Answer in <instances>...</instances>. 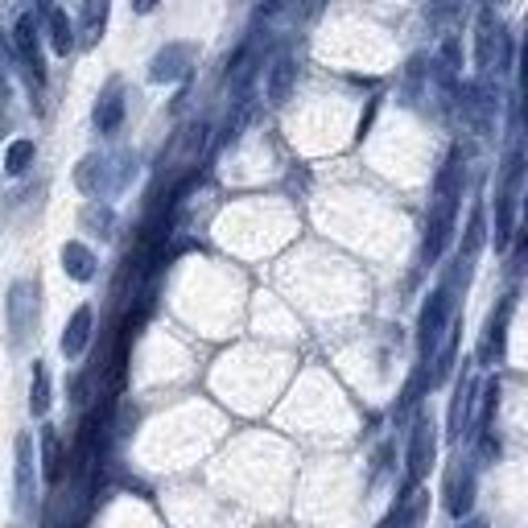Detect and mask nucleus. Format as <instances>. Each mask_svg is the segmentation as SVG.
<instances>
[{"mask_svg": "<svg viewBox=\"0 0 528 528\" xmlns=\"http://www.w3.org/2000/svg\"><path fill=\"white\" fill-rule=\"evenodd\" d=\"M458 194H463V186L433 190L430 219H425V240H421V264H438L442 252H446L450 235H454V219H458Z\"/></svg>", "mask_w": 528, "mask_h": 528, "instance_id": "obj_1", "label": "nucleus"}, {"mask_svg": "<svg viewBox=\"0 0 528 528\" xmlns=\"http://www.w3.org/2000/svg\"><path fill=\"white\" fill-rule=\"evenodd\" d=\"M454 318V294L450 285H438L425 302H421V314H417V351H421V364H430L438 343L446 339V326Z\"/></svg>", "mask_w": 528, "mask_h": 528, "instance_id": "obj_2", "label": "nucleus"}, {"mask_svg": "<svg viewBox=\"0 0 528 528\" xmlns=\"http://www.w3.org/2000/svg\"><path fill=\"white\" fill-rule=\"evenodd\" d=\"M433 446H438V433H433V421L430 417H417L409 430V446H404V492L401 495H413L417 483L430 474L433 466Z\"/></svg>", "mask_w": 528, "mask_h": 528, "instance_id": "obj_3", "label": "nucleus"}, {"mask_svg": "<svg viewBox=\"0 0 528 528\" xmlns=\"http://www.w3.org/2000/svg\"><path fill=\"white\" fill-rule=\"evenodd\" d=\"M512 314H516V289H512V294H503L500 305L492 310V318H487L483 343H479V364H483V367H492L495 359H503V343H508Z\"/></svg>", "mask_w": 528, "mask_h": 528, "instance_id": "obj_4", "label": "nucleus"}, {"mask_svg": "<svg viewBox=\"0 0 528 528\" xmlns=\"http://www.w3.org/2000/svg\"><path fill=\"white\" fill-rule=\"evenodd\" d=\"M34 318H37V285L34 281H17L9 289V334H13V347L29 339L34 331Z\"/></svg>", "mask_w": 528, "mask_h": 528, "instance_id": "obj_5", "label": "nucleus"}, {"mask_svg": "<svg viewBox=\"0 0 528 528\" xmlns=\"http://www.w3.org/2000/svg\"><path fill=\"white\" fill-rule=\"evenodd\" d=\"M13 45H17L21 66L29 71V79L42 87L45 83V63H42V45H37V17L34 13H21L17 25H13Z\"/></svg>", "mask_w": 528, "mask_h": 528, "instance_id": "obj_6", "label": "nucleus"}, {"mask_svg": "<svg viewBox=\"0 0 528 528\" xmlns=\"http://www.w3.org/2000/svg\"><path fill=\"white\" fill-rule=\"evenodd\" d=\"M190 63H194V45L170 42L165 50H157V58L149 63V79L153 83H178L190 75Z\"/></svg>", "mask_w": 528, "mask_h": 528, "instance_id": "obj_7", "label": "nucleus"}, {"mask_svg": "<svg viewBox=\"0 0 528 528\" xmlns=\"http://www.w3.org/2000/svg\"><path fill=\"white\" fill-rule=\"evenodd\" d=\"M446 508H450V516H458V520H466L474 508V471L463 458H458L446 474Z\"/></svg>", "mask_w": 528, "mask_h": 528, "instance_id": "obj_8", "label": "nucleus"}, {"mask_svg": "<svg viewBox=\"0 0 528 528\" xmlns=\"http://www.w3.org/2000/svg\"><path fill=\"white\" fill-rule=\"evenodd\" d=\"M495 104H500V99H495L492 91L483 87V83H466V87H463V116L471 120V128H474V133H479V136H487V133H492Z\"/></svg>", "mask_w": 528, "mask_h": 528, "instance_id": "obj_9", "label": "nucleus"}, {"mask_svg": "<svg viewBox=\"0 0 528 528\" xmlns=\"http://www.w3.org/2000/svg\"><path fill=\"white\" fill-rule=\"evenodd\" d=\"M500 34L503 25L495 21L492 9H479V25H474V66L479 71H492L495 55H500Z\"/></svg>", "mask_w": 528, "mask_h": 528, "instance_id": "obj_10", "label": "nucleus"}, {"mask_svg": "<svg viewBox=\"0 0 528 528\" xmlns=\"http://www.w3.org/2000/svg\"><path fill=\"white\" fill-rule=\"evenodd\" d=\"M13 474H17V512L29 516V508H34V438H29V433H17V463H13Z\"/></svg>", "mask_w": 528, "mask_h": 528, "instance_id": "obj_11", "label": "nucleus"}, {"mask_svg": "<svg viewBox=\"0 0 528 528\" xmlns=\"http://www.w3.org/2000/svg\"><path fill=\"white\" fill-rule=\"evenodd\" d=\"M120 125H125V83L112 79L104 87V95L95 99V128L104 136H112V133H120Z\"/></svg>", "mask_w": 528, "mask_h": 528, "instance_id": "obj_12", "label": "nucleus"}, {"mask_svg": "<svg viewBox=\"0 0 528 528\" xmlns=\"http://www.w3.org/2000/svg\"><path fill=\"white\" fill-rule=\"evenodd\" d=\"M63 273H66L71 281H79V285L95 281V273H99L95 252H91L83 240H66V244H63Z\"/></svg>", "mask_w": 528, "mask_h": 528, "instance_id": "obj_13", "label": "nucleus"}, {"mask_svg": "<svg viewBox=\"0 0 528 528\" xmlns=\"http://www.w3.org/2000/svg\"><path fill=\"white\" fill-rule=\"evenodd\" d=\"M91 326H95V314H91V305H79V310L71 314L66 331H63V355H66V359H79L83 351H87Z\"/></svg>", "mask_w": 528, "mask_h": 528, "instance_id": "obj_14", "label": "nucleus"}, {"mask_svg": "<svg viewBox=\"0 0 528 528\" xmlns=\"http://www.w3.org/2000/svg\"><path fill=\"white\" fill-rule=\"evenodd\" d=\"M474 396H479V384L474 380H458V393L454 401H450V438H463V430L471 425V409H474Z\"/></svg>", "mask_w": 528, "mask_h": 528, "instance_id": "obj_15", "label": "nucleus"}, {"mask_svg": "<svg viewBox=\"0 0 528 528\" xmlns=\"http://www.w3.org/2000/svg\"><path fill=\"white\" fill-rule=\"evenodd\" d=\"M487 244V215H483V206H474L471 211V224H466V235H463V256H458V264H463V277L471 273L474 256L483 252Z\"/></svg>", "mask_w": 528, "mask_h": 528, "instance_id": "obj_16", "label": "nucleus"}, {"mask_svg": "<svg viewBox=\"0 0 528 528\" xmlns=\"http://www.w3.org/2000/svg\"><path fill=\"white\" fill-rule=\"evenodd\" d=\"M108 9H112V0H83V29L75 42L95 45L104 37V29H108Z\"/></svg>", "mask_w": 528, "mask_h": 528, "instance_id": "obj_17", "label": "nucleus"}, {"mask_svg": "<svg viewBox=\"0 0 528 528\" xmlns=\"http://www.w3.org/2000/svg\"><path fill=\"white\" fill-rule=\"evenodd\" d=\"M294 83H297V63L289 55H281L277 63L269 66V104H285L289 95H294Z\"/></svg>", "mask_w": 528, "mask_h": 528, "instance_id": "obj_18", "label": "nucleus"}, {"mask_svg": "<svg viewBox=\"0 0 528 528\" xmlns=\"http://www.w3.org/2000/svg\"><path fill=\"white\" fill-rule=\"evenodd\" d=\"M516 194L520 190H500L495 198V248H508V240L516 235Z\"/></svg>", "mask_w": 528, "mask_h": 528, "instance_id": "obj_19", "label": "nucleus"}, {"mask_svg": "<svg viewBox=\"0 0 528 528\" xmlns=\"http://www.w3.org/2000/svg\"><path fill=\"white\" fill-rule=\"evenodd\" d=\"M63 438H58L50 425L42 430V479L50 487H58V479H63Z\"/></svg>", "mask_w": 528, "mask_h": 528, "instance_id": "obj_20", "label": "nucleus"}, {"mask_svg": "<svg viewBox=\"0 0 528 528\" xmlns=\"http://www.w3.org/2000/svg\"><path fill=\"white\" fill-rule=\"evenodd\" d=\"M45 29H50V45H55V55H71L75 50V21L66 17L63 9H50L45 13Z\"/></svg>", "mask_w": 528, "mask_h": 528, "instance_id": "obj_21", "label": "nucleus"}, {"mask_svg": "<svg viewBox=\"0 0 528 528\" xmlns=\"http://www.w3.org/2000/svg\"><path fill=\"white\" fill-rule=\"evenodd\" d=\"M479 413H474V430L479 433H492V421H495V413H500V376L495 380H487L483 388H479Z\"/></svg>", "mask_w": 528, "mask_h": 528, "instance_id": "obj_22", "label": "nucleus"}, {"mask_svg": "<svg viewBox=\"0 0 528 528\" xmlns=\"http://www.w3.org/2000/svg\"><path fill=\"white\" fill-rule=\"evenodd\" d=\"M34 153H37V144L29 141V136H17V141L5 149V174H9V178H21V174L34 165Z\"/></svg>", "mask_w": 528, "mask_h": 528, "instance_id": "obj_23", "label": "nucleus"}, {"mask_svg": "<svg viewBox=\"0 0 528 528\" xmlns=\"http://www.w3.org/2000/svg\"><path fill=\"white\" fill-rule=\"evenodd\" d=\"M29 413L45 417L50 413V372L45 364H34V384H29Z\"/></svg>", "mask_w": 528, "mask_h": 528, "instance_id": "obj_24", "label": "nucleus"}, {"mask_svg": "<svg viewBox=\"0 0 528 528\" xmlns=\"http://www.w3.org/2000/svg\"><path fill=\"white\" fill-rule=\"evenodd\" d=\"M442 58H446V71H458V66H463V45H458V37H446V42H442Z\"/></svg>", "mask_w": 528, "mask_h": 528, "instance_id": "obj_25", "label": "nucleus"}, {"mask_svg": "<svg viewBox=\"0 0 528 528\" xmlns=\"http://www.w3.org/2000/svg\"><path fill=\"white\" fill-rule=\"evenodd\" d=\"M495 458H500V438L479 433V463H495Z\"/></svg>", "mask_w": 528, "mask_h": 528, "instance_id": "obj_26", "label": "nucleus"}, {"mask_svg": "<svg viewBox=\"0 0 528 528\" xmlns=\"http://www.w3.org/2000/svg\"><path fill=\"white\" fill-rule=\"evenodd\" d=\"M376 528H401V503H393V512H388V516L380 520Z\"/></svg>", "mask_w": 528, "mask_h": 528, "instance_id": "obj_27", "label": "nucleus"}, {"mask_svg": "<svg viewBox=\"0 0 528 528\" xmlns=\"http://www.w3.org/2000/svg\"><path fill=\"white\" fill-rule=\"evenodd\" d=\"M157 5H162V0H133V13H141V17H144V13H153Z\"/></svg>", "mask_w": 528, "mask_h": 528, "instance_id": "obj_28", "label": "nucleus"}, {"mask_svg": "<svg viewBox=\"0 0 528 528\" xmlns=\"http://www.w3.org/2000/svg\"><path fill=\"white\" fill-rule=\"evenodd\" d=\"M318 9H323V0H305V5H302V17H314Z\"/></svg>", "mask_w": 528, "mask_h": 528, "instance_id": "obj_29", "label": "nucleus"}, {"mask_svg": "<svg viewBox=\"0 0 528 528\" xmlns=\"http://www.w3.org/2000/svg\"><path fill=\"white\" fill-rule=\"evenodd\" d=\"M458 528H487L483 520H458Z\"/></svg>", "mask_w": 528, "mask_h": 528, "instance_id": "obj_30", "label": "nucleus"}, {"mask_svg": "<svg viewBox=\"0 0 528 528\" xmlns=\"http://www.w3.org/2000/svg\"><path fill=\"white\" fill-rule=\"evenodd\" d=\"M281 5H285V0H264V9H269V13H273V9H281Z\"/></svg>", "mask_w": 528, "mask_h": 528, "instance_id": "obj_31", "label": "nucleus"}, {"mask_svg": "<svg viewBox=\"0 0 528 528\" xmlns=\"http://www.w3.org/2000/svg\"><path fill=\"white\" fill-rule=\"evenodd\" d=\"M37 5H42V9H45V13H50V9H55V5H50V0H37Z\"/></svg>", "mask_w": 528, "mask_h": 528, "instance_id": "obj_32", "label": "nucleus"}, {"mask_svg": "<svg viewBox=\"0 0 528 528\" xmlns=\"http://www.w3.org/2000/svg\"><path fill=\"white\" fill-rule=\"evenodd\" d=\"M0 104H5V75H0Z\"/></svg>", "mask_w": 528, "mask_h": 528, "instance_id": "obj_33", "label": "nucleus"}, {"mask_svg": "<svg viewBox=\"0 0 528 528\" xmlns=\"http://www.w3.org/2000/svg\"><path fill=\"white\" fill-rule=\"evenodd\" d=\"M495 5H503V0H495Z\"/></svg>", "mask_w": 528, "mask_h": 528, "instance_id": "obj_34", "label": "nucleus"}]
</instances>
